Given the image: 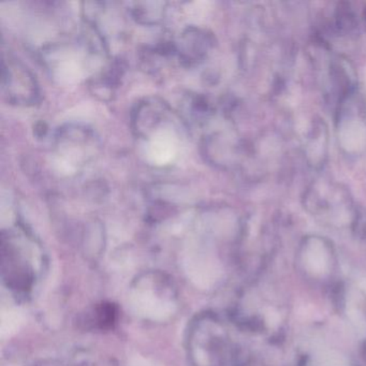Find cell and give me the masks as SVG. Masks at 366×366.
<instances>
[{
  "mask_svg": "<svg viewBox=\"0 0 366 366\" xmlns=\"http://www.w3.org/2000/svg\"><path fill=\"white\" fill-rule=\"evenodd\" d=\"M3 87L12 105H33L38 103L39 85L33 72L16 58L3 60Z\"/></svg>",
  "mask_w": 366,
  "mask_h": 366,
  "instance_id": "6da1fadb",
  "label": "cell"
},
{
  "mask_svg": "<svg viewBox=\"0 0 366 366\" xmlns=\"http://www.w3.org/2000/svg\"><path fill=\"white\" fill-rule=\"evenodd\" d=\"M215 45L213 33L197 26H188L176 42V56L185 67H195L205 62Z\"/></svg>",
  "mask_w": 366,
  "mask_h": 366,
  "instance_id": "7a4b0ae2",
  "label": "cell"
},
{
  "mask_svg": "<svg viewBox=\"0 0 366 366\" xmlns=\"http://www.w3.org/2000/svg\"><path fill=\"white\" fill-rule=\"evenodd\" d=\"M168 103L157 97L147 98L137 103L131 113V128L136 136L147 139L157 130L169 115Z\"/></svg>",
  "mask_w": 366,
  "mask_h": 366,
  "instance_id": "3957f363",
  "label": "cell"
},
{
  "mask_svg": "<svg viewBox=\"0 0 366 366\" xmlns=\"http://www.w3.org/2000/svg\"><path fill=\"white\" fill-rule=\"evenodd\" d=\"M166 3L164 1H139L133 3L130 13L133 20L141 25L159 24L166 16Z\"/></svg>",
  "mask_w": 366,
  "mask_h": 366,
  "instance_id": "277c9868",
  "label": "cell"
},
{
  "mask_svg": "<svg viewBox=\"0 0 366 366\" xmlns=\"http://www.w3.org/2000/svg\"><path fill=\"white\" fill-rule=\"evenodd\" d=\"M125 68L120 62H114L108 67L103 74L98 76L91 84L95 95L101 96V99H105L107 96L112 95L114 89L118 87L120 79L124 76Z\"/></svg>",
  "mask_w": 366,
  "mask_h": 366,
  "instance_id": "5b68a950",
  "label": "cell"
},
{
  "mask_svg": "<svg viewBox=\"0 0 366 366\" xmlns=\"http://www.w3.org/2000/svg\"><path fill=\"white\" fill-rule=\"evenodd\" d=\"M185 114L190 122L203 124L211 116L212 105L207 98L201 95H189L185 101Z\"/></svg>",
  "mask_w": 366,
  "mask_h": 366,
  "instance_id": "8992f818",
  "label": "cell"
},
{
  "mask_svg": "<svg viewBox=\"0 0 366 366\" xmlns=\"http://www.w3.org/2000/svg\"><path fill=\"white\" fill-rule=\"evenodd\" d=\"M305 263L314 274H322L328 269V251L321 242L313 240L305 251Z\"/></svg>",
  "mask_w": 366,
  "mask_h": 366,
  "instance_id": "52a82bcc",
  "label": "cell"
},
{
  "mask_svg": "<svg viewBox=\"0 0 366 366\" xmlns=\"http://www.w3.org/2000/svg\"><path fill=\"white\" fill-rule=\"evenodd\" d=\"M316 362L318 366H347V360L345 359L340 353H334V351H326V353H319L316 357Z\"/></svg>",
  "mask_w": 366,
  "mask_h": 366,
  "instance_id": "ba28073f",
  "label": "cell"
},
{
  "mask_svg": "<svg viewBox=\"0 0 366 366\" xmlns=\"http://www.w3.org/2000/svg\"><path fill=\"white\" fill-rule=\"evenodd\" d=\"M116 311L112 304H103L97 311V324L103 328H110L115 321Z\"/></svg>",
  "mask_w": 366,
  "mask_h": 366,
  "instance_id": "9c48e42d",
  "label": "cell"
},
{
  "mask_svg": "<svg viewBox=\"0 0 366 366\" xmlns=\"http://www.w3.org/2000/svg\"><path fill=\"white\" fill-rule=\"evenodd\" d=\"M362 286H363V289H364V290H366V282H364V284H363V285H362Z\"/></svg>",
  "mask_w": 366,
  "mask_h": 366,
  "instance_id": "30bf717a",
  "label": "cell"
}]
</instances>
